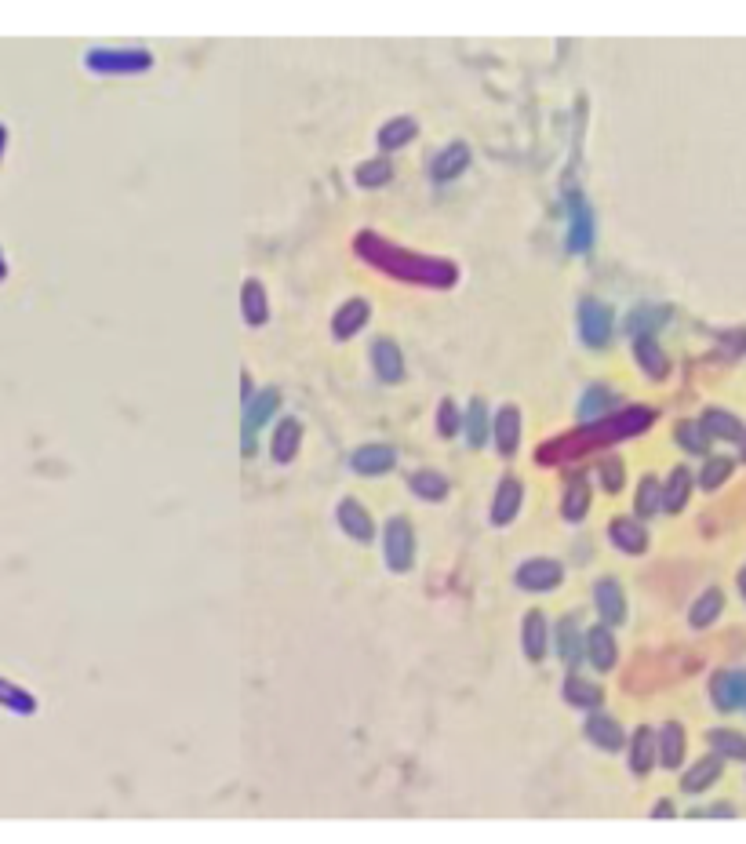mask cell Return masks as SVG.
<instances>
[{
	"instance_id": "14",
	"label": "cell",
	"mask_w": 746,
	"mask_h": 844,
	"mask_svg": "<svg viewBox=\"0 0 746 844\" xmlns=\"http://www.w3.org/2000/svg\"><path fill=\"white\" fill-rule=\"evenodd\" d=\"M586 663L594 666L597 674H608V670H615V659H619V648H615V637H612V626H594V630L586 633Z\"/></svg>"
},
{
	"instance_id": "18",
	"label": "cell",
	"mask_w": 746,
	"mask_h": 844,
	"mask_svg": "<svg viewBox=\"0 0 746 844\" xmlns=\"http://www.w3.org/2000/svg\"><path fill=\"white\" fill-rule=\"evenodd\" d=\"M546 644H550V623H546V612L532 608V612L525 615V626H521V648H525L528 663H543Z\"/></svg>"
},
{
	"instance_id": "9",
	"label": "cell",
	"mask_w": 746,
	"mask_h": 844,
	"mask_svg": "<svg viewBox=\"0 0 746 844\" xmlns=\"http://www.w3.org/2000/svg\"><path fill=\"white\" fill-rule=\"evenodd\" d=\"M623 408V401H619V393L612 390V386H590V390L579 397V408H575V415H579V422L583 426H590V422L597 419H608V415H615Z\"/></svg>"
},
{
	"instance_id": "52",
	"label": "cell",
	"mask_w": 746,
	"mask_h": 844,
	"mask_svg": "<svg viewBox=\"0 0 746 844\" xmlns=\"http://www.w3.org/2000/svg\"><path fill=\"white\" fill-rule=\"evenodd\" d=\"M8 277V262H4V255H0V281Z\"/></svg>"
},
{
	"instance_id": "25",
	"label": "cell",
	"mask_w": 746,
	"mask_h": 844,
	"mask_svg": "<svg viewBox=\"0 0 746 844\" xmlns=\"http://www.w3.org/2000/svg\"><path fill=\"white\" fill-rule=\"evenodd\" d=\"M674 317L670 306H634L630 317H626V335L630 339H641V335H656L666 321Z\"/></svg>"
},
{
	"instance_id": "51",
	"label": "cell",
	"mask_w": 746,
	"mask_h": 844,
	"mask_svg": "<svg viewBox=\"0 0 746 844\" xmlns=\"http://www.w3.org/2000/svg\"><path fill=\"white\" fill-rule=\"evenodd\" d=\"M739 455H743V463H746V430H743V437H739Z\"/></svg>"
},
{
	"instance_id": "20",
	"label": "cell",
	"mask_w": 746,
	"mask_h": 844,
	"mask_svg": "<svg viewBox=\"0 0 746 844\" xmlns=\"http://www.w3.org/2000/svg\"><path fill=\"white\" fill-rule=\"evenodd\" d=\"M466 168H470V146H466V142H448L434 161H430V175H434V182L459 179Z\"/></svg>"
},
{
	"instance_id": "2",
	"label": "cell",
	"mask_w": 746,
	"mask_h": 844,
	"mask_svg": "<svg viewBox=\"0 0 746 844\" xmlns=\"http://www.w3.org/2000/svg\"><path fill=\"white\" fill-rule=\"evenodd\" d=\"M91 73H113V77H135L153 70V51L146 48H91L84 55Z\"/></svg>"
},
{
	"instance_id": "21",
	"label": "cell",
	"mask_w": 746,
	"mask_h": 844,
	"mask_svg": "<svg viewBox=\"0 0 746 844\" xmlns=\"http://www.w3.org/2000/svg\"><path fill=\"white\" fill-rule=\"evenodd\" d=\"M721 772H725V757L721 754L699 757V761L681 775V790H685V794H703V790H710V786L721 779Z\"/></svg>"
},
{
	"instance_id": "45",
	"label": "cell",
	"mask_w": 746,
	"mask_h": 844,
	"mask_svg": "<svg viewBox=\"0 0 746 844\" xmlns=\"http://www.w3.org/2000/svg\"><path fill=\"white\" fill-rule=\"evenodd\" d=\"M463 430V419H459V408H455L452 397H444L441 408H437V433L441 437H455V433Z\"/></svg>"
},
{
	"instance_id": "16",
	"label": "cell",
	"mask_w": 746,
	"mask_h": 844,
	"mask_svg": "<svg viewBox=\"0 0 746 844\" xmlns=\"http://www.w3.org/2000/svg\"><path fill=\"white\" fill-rule=\"evenodd\" d=\"M372 368H375V375L386 382V386L401 382L404 379V353H401V346H397L394 339H375L372 342Z\"/></svg>"
},
{
	"instance_id": "12",
	"label": "cell",
	"mask_w": 746,
	"mask_h": 844,
	"mask_svg": "<svg viewBox=\"0 0 746 844\" xmlns=\"http://www.w3.org/2000/svg\"><path fill=\"white\" fill-rule=\"evenodd\" d=\"M492 441L506 459L517 455V444H521V412H517V404H503L492 415Z\"/></svg>"
},
{
	"instance_id": "46",
	"label": "cell",
	"mask_w": 746,
	"mask_h": 844,
	"mask_svg": "<svg viewBox=\"0 0 746 844\" xmlns=\"http://www.w3.org/2000/svg\"><path fill=\"white\" fill-rule=\"evenodd\" d=\"M728 688H732V706H736V710H746V666L728 670Z\"/></svg>"
},
{
	"instance_id": "37",
	"label": "cell",
	"mask_w": 746,
	"mask_h": 844,
	"mask_svg": "<svg viewBox=\"0 0 746 844\" xmlns=\"http://www.w3.org/2000/svg\"><path fill=\"white\" fill-rule=\"evenodd\" d=\"M561 513H565V521H583L586 513H590V484H586V477H572L568 481Z\"/></svg>"
},
{
	"instance_id": "26",
	"label": "cell",
	"mask_w": 746,
	"mask_h": 844,
	"mask_svg": "<svg viewBox=\"0 0 746 844\" xmlns=\"http://www.w3.org/2000/svg\"><path fill=\"white\" fill-rule=\"evenodd\" d=\"M368 317H372V306H368L364 299L343 302V310L332 317V335H335V339H353V335H357L364 324H368Z\"/></svg>"
},
{
	"instance_id": "8",
	"label": "cell",
	"mask_w": 746,
	"mask_h": 844,
	"mask_svg": "<svg viewBox=\"0 0 746 844\" xmlns=\"http://www.w3.org/2000/svg\"><path fill=\"white\" fill-rule=\"evenodd\" d=\"M521 503H525V481H521V477H510V473H506L503 481H499V488H495L492 510H488V517H492L495 528H506L510 521H517V513H521Z\"/></svg>"
},
{
	"instance_id": "10",
	"label": "cell",
	"mask_w": 746,
	"mask_h": 844,
	"mask_svg": "<svg viewBox=\"0 0 746 844\" xmlns=\"http://www.w3.org/2000/svg\"><path fill=\"white\" fill-rule=\"evenodd\" d=\"M594 608L601 615L605 626H623L626 623V593L615 579H597L594 583Z\"/></svg>"
},
{
	"instance_id": "36",
	"label": "cell",
	"mask_w": 746,
	"mask_h": 844,
	"mask_svg": "<svg viewBox=\"0 0 746 844\" xmlns=\"http://www.w3.org/2000/svg\"><path fill=\"white\" fill-rule=\"evenodd\" d=\"M663 510V484H659V477H641V488H637L634 495V513L637 521H645V517H656V513Z\"/></svg>"
},
{
	"instance_id": "15",
	"label": "cell",
	"mask_w": 746,
	"mask_h": 844,
	"mask_svg": "<svg viewBox=\"0 0 746 844\" xmlns=\"http://www.w3.org/2000/svg\"><path fill=\"white\" fill-rule=\"evenodd\" d=\"M586 739L594 746H601V750H608V754H619L626 746V732L619 728V721L608 714H601V710H590V717H586Z\"/></svg>"
},
{
	"instance_id": "11",
	"label": "cell",
	"mask_w": 746,
	"mask_h": 844,
	"mask_svg": "<svg viewBox=\"0 0 746 844\" xmlns=\"http://www.w3.org/2000/svg\"><path fill=\"white\" fill-rule=\"evenodd\" d=\"M335 521H339V528L350 535L353 543H372V539H375L372 513L364 510L357 499H343V503L335 506Z\"/></svg>"
},
{
	"instance_id": "19",
	"label": "cell",
	"mask_w": 746,
	"mask_h": 844,
	"mask_svg": "<svg viewBox=\"0 0 746 844\" xmlns=\"http://www.w3.org/2000/svg\"><path fill=\"white\" fill-rule=\"evenodd\" d=\"M557 655H561V663H565L568 670H575V666L586 659V644H583V630H579V615H565V619L557 623Z\"/></svg>"
},
{
	"instance_id": "32",
	"label": "cell",
	"mask_w": 746,
	"mask_h": 844,
	"mask_svg": "<svg viewBox=\"0 0 746 844\" xmlns=\"http://www.w3.org/2000/svg\"><path fill=\"white\" fill-rule=\"evenodd\" d=\"M721 612H725V593L717 590V586H710V590L692 604V612H688V626H692V630H706V626L717 623V615Z\"/></svg>"
},
{
	"instance_id": "50",
	"label": "cell",
	"mask_w": 746,
	"mask_h": 844,
	"mask_svg": "<svg viewBox=\"0 0 746 844\" xmlns=\"http://www.w3.org/2000/svg\"><path fill=\"white\" fill-rule=\"evenodd\" d=\"M739 593H743V601H746V568L739 572Z\"/></svg>"
},
{
	"instance_id": "44",
	"label": "cell",
	"mask_w": 746,
	"mask_h": 844,
	"mask_svg": "<svg viewBox=\"0 0 746 844\" xmlns=\"http://www.w3.org/2000/svg\"><path fill=\"white\" fill-rule=\"evenodd\" d=\"M597 477H601V484H605V492H623V481H626V470H623V459L619 455H608L605 463H601V470H597Z\"/></svg>"
},
{
	"instance_id": "34",
	"label": "cell",
	"mask_w": 746,
	"mask_h": 844,
	"mask_svg": "<svg viewBox=\"0 0 746 844\" xmlns=\"http://www.w3.org/2000/svg\"><path fill=\"white\" fill-rule=\"evenodd\" d=\"M706 743L714 746V754L728 757V761L746 764V735L743 732H732V728H710V732H706Z\"/></svg>"
},
{
	"instance_id": "24",
	"label": "cell",
	"mask_w": 746,
	"mask_h": 844,
	"mask_svg": "<svg viewBox=\"0 0 746 844\" xmlns=\"http://www.w3.org/2000/svg\"><path fill=\"white\" fill-rule=\"evenodd\" d=\"M630 342H634V357L648 379H666V375H670V361H666V353L656 342V335H641V339H630Z\"/></svg>"
},
{
	"instance_id": "1",
	"label": "cell",
	"mask_w": 746,
	"mask_h": 844,
	"mask_svg": "<svg viewBox=\"0 0 746 844\" xmlns=\"http://www.w3.org/2000/svg\"><path fill=\"white\" fill-rule=\"evenodd\" d=\"M368 241L375 244L372 252H364L368 259H375V266H383V270L397 273V277H408V281H423V284H452L455 281V270L448 266V262H434V259H412V255H404L401 248H386V244H379V237H368Z\"/></svg>"
},
{
	"instance_id": "41",
	"label": "cell",
	"mask_w": 746,
	"mask_h": 844,
	"mask_svg": "<svg viewBox=\"0 0 746 844\" xmlns=\"http://www.w3.org/2000/svg\"><path fill=\"white\" fill-rule=\"evenodd\" d=\"M728 473H732V459H725V455H710V459H706V466L699 470L696 481H699V488H703V492H717V488L728 481Z\"/></svg>"
},
{
	"instance_id": "35",
	"label": "cell",
	"mask_w": 746,
	"mask_h": 844,
	"mask_svg": "<svg viewBox=\"0 0 746 844\" xmlns=\"http://www.w3.org/2000/svg\"><path fill=\"white\" fill-rule=\"evenodd\" d=\"M415 135H419V121H415V117H394V121H386L383 128H379V146H383V150H401V146H408Z\"/></svg>"
},
{
	"instance_id": "33",
	"label": "cell",
	"mask_w": 746,
	"mask_h": 844,
	"mask_svg": "<svg viewBox=\"0 0 746 844\" xmlns=\"http://www.w3.org/2000/svg\"><path fill=\"white\" fill-rule=\"evenodd\" d=\"M688 492H692V473H688L685 466H674V470H670V481L663 484V510L681 513L688 503Z\"/></svg>"
},
{
	"instance_id": "6",
	"label": "cell",
	"mask_w": 746,
	"mask_h": 844,
	"mask_svg": "<svg viewBox=\"0 0 746 844\" xmlns=\"http://www.w3.org/2000/svg\"><path fill=\"white\" fill-rule=\"evenodd\" d=\"M514 583L528 593L557 590V586L565 583V568H561V561H554V557H528V561L517 568Z\"/></svg>"
},
{
	"instance_id": "42",
	"label": "cell",
	"mask_w": 746,
	"mask_h": 844,
	"mask_svg": "<svg viewBox=\"0 0 746 844\" xmlns=\"http://www.w3.org/2000/svg\"><path fill=\"white\" fill-rule=\"evenodd\" d=\"M674 437H677V444H681L685 452H692V455H706V452H710V437L703 433V426H699V422H677Z\"/></svg>"
},
{
	"instance_id": "3",
	"label": "cell",
	"mask_w": 746,
	"mask_h": 844,
	"mask_svg": "<svg viewBox=\"0 0 746 844\" xmlns=\"http://www.w3.org/2000/svg\"><path fill=\"white\" fill-rule=\"evenodd\" d=\"M594 237H597L594 208L586 204L583 193H568V252L590 255L594 252Z\"/></svg>"
},
{
	"instance_id": "4",
	"label": "cell",
	"mask_w": 746,
	"mask_h": 844,
	"mask_svg": "<svg viewBox=\"0 0 746 844\" xmlns=\"http://www.w3.org/2000/svg\"><path fill=\"white\" fill-rule=\"evenodd\" d=\"M383 553L390 572H412L415 564V532L408 517H390L383 528Z\"/></svg>"
},
{
	"instance_id": "39",
	"label": "cell",
	"mask_w": 746,
	"mask_h": 844,
	"mask_svg": "<svg viewBox=\"0 0 746 844\" xmlns=\"http://www.w3.org/2000/svg\"><path fill=\"white\" fill-rule=\"evenodd\" d=\"M0 706L11 710V714H19V717L37 714V699H33L22 684H11V681H4V677H0Z\"/></svg>"
},
{
	"instance_id": "30",
	"label": "cell",
	"mask_w": 746,
	"mask_h": 844,
	"mask_svg": "<svg viewBox=\"0 0 746 844\" xmlns=\"http://www.w3.org/2000/svg\"><path fill=\"white\" fill-rule=\"evenodd\" d=\"M241 317L248 328H263L270 321V306H266V288L259 281H244L241 288Z\"/></svg>"
},
{
	"instance_id": "28",
	"label": "cell",
	"mask_w": 746,
	"mask_h": 844,
	"mask_svg": "<svg viewBox=\"0 0 746 844\" xmlns=\"http://www.w3.org/2000/svg\"><path fill=\"white\" fill-rule=\"evenodd\" d=\"M561 695H565V703L575 706V710H601V706H605V692H601V684L583 681V677H575V674L565 681Z\"/></svg>"
},
{
	"instance_id": "29",
	"label": "cell",
	"mask_w": 746,
	"mask_h": 844,
	"mask_svg": "<svg viewBox=\"0 0 746 844\" xmlns=\"http://www.w3.org/2000/svg\"><path fill=\"white\" fill-rule=\"evenodd\" d=\"M699 426H703V433L710 441H714V437L717 441H739V437H743V422H739L732 412H725V408H706Z\"/></svg>"
},
{
	"instance_id": "7",
	"label": "cell",
	"mask_w": 746,
	"mask_h": 844,
	"mask_svg": "<svg viewBox=\"0 0 746 844\" xmlns=\"http://www.w3.org/2000/svg\"><path fill=\"white\" fill-rule=\"evenodd\" d=\"M273 412H277V390H263L244 401V430H241L244 455H255V437L270 422Z\"/></svg>"
},
{
	"instance_id": "40",
	"label": "cell",
	"mask_w": 746,
	"mask_h": 844,
	"mask_svg": "<svg viewBox=\"0 0 746 844\" xmlns=\"http://www.w3.org/2000/svg\"><path fill=\"white\" fill-rule=\"evenodd\" d=\"M357 186L361 190H379V186H386V182L394 179V164L386 161V157H372V161H364L361 168H357Z\"/></svg>"
},
{
	"instance_id": "47",
	"label": "cell",
	"mask_w": 746,
	"mask_h": 844,
	"mask_svg": "<svg viewBox=\"0 0 746 844\" xmlns=\"http://www.w3.org/2000/svg\"><path fill=\"white\" fill-rule=\"evenodd\" d=\"M696 819H703V815H736V808L732 804H714V808H696Z\"/></svg>"
},
{
	"instance_id": "5",
	"label": "cell",
	"mask_w": 746,
	"mask_h": 844,
	"mask_svg": "<svg viewBox=\"0 0 746 844\" xmlns=\"http://www.w3.org/2000/svg\"><path fill=\"white\" fill-rule=\"evenodd\" d=\"M612 328H615V313L608 302L601 299H583L579 302V335L590 350H605L612 342Z\"/></svg>"
},
{
	"instance_id": "49",
	"label": "cell",
	"mask_w": 746,
	"mask_h": 844,
	"mask_svg": "<svg viewBox=\"0 0 746 844\" xmlns=\"http://www.w3.org/2000/svg\"><path fill=\"white\" fill-rule=\"evenodd\" d=\"M4 150H8V128L0 124V161H4Z\"/></svg>"
},
{
	"instance_id": "27",
	"label": "cell",
	"mask_w": 746,
	"mask_h": 844,
	"mask_svg": "<svg viewBox=\"0 0 746 844\" xmlns=\"http://www.w3.org/2000/svg\"><path fill=\"white\" fill-rule=\"evenodd\" d=\"M463 433H466V444H470V448H484V444H488V433H492V415H488V404H484L481 397H474V401L466 404Z\"/></svg>"
},
{
	"instance_id": "43",
	"label": "cell",
	"mask_w": 746,
	"mask_h": 844,
	"mask_svg": "<svg viewBox=\"0 0 746 844\" xmlns=\"http://www.w3.org/2000/svg\"><path fill=\"white\" fill-rule=\"evenodd\" d=\"M710 703H714L721 714H736V706H732V688H728V670H717V674L710 677Z\"/></svg>"
},
{
	"instance_id": "13",
	"label": "cell",
	"mask_w": 746,
	"mask_h": 844,
	"mask_svg": "<svg viewBox=\"0 0 746 844\" xmlns=\"http://www.w3.org/2000/svg\"><path fill=\"white\" fill-rule=\"evenodd\" d=\"M350 466L361 477H383V473H390L397 466V452L390 444H364V448H357L350 455Z\"/></svg>"
},
{
	"instance_id": "38",
	"label": "cell",
	"mask_w": 746,
	"mask_h": 844,
	"mask_svg": "<svg viewBox=\"0 0 746 844\" xmlns=\"http://www.w3.org/2000/svg\"><path fill=\"white\" fill-rule=\"evenodd\" d=\"M408 488H412L419 499H426V503H441V499H448V481H444L437 470H419L408 477Z\"/></svg>"
},
{
	"instance_id": "23",
	"label": "cell",
	"mask_w": 746,
	"mask_h": 844,
	"mask_svg": "<svg viewBox=\"0 0 746 844\" xmlns=\"http://www.w3.org/2000/svg\"><path fill=\"white\" fill-rule=\"evenodd\" d=\"M299 444H303V422L299 419H281L277 422V430H273V463H292L295 455H299Z\"/></svg>"
},
{
	"instance_id": "17",
	"label": "cell",
	"mask_w": 746,
	"mask_h": 844,
	"mask_svg": "<svg viewBox=\"0 0 746 844\" xmlns=\"http://www.w3.org/2000/svg\"><path fill=\"white\" fill-rule=\"evenodd\" d=\"M656 761L670 772H677L685 764V728L677 721H666L656 732Z\"/></svg>"
},
{
	"instance_id": "31",
	"label": "cell",
	"mask_w": 746,
	"mask_h": 844,
	"mask_svg": "<svg viewBox=\"0 0 746 844\" xmlns=\"http://www.w3.org/2000/svg\"><path fill=\"white\" fill-rule=\"evenodd\" d=\"M652 764H656V732L648 724H641L634 732V739H630V772L648 775Z\"/></svg>"
},
{
	"instance_id": "48",
	"label": "cell",
	"mask_w": 746,
	"mask_h": 844,
	"mask_svg": "<svg viewBox=\"0 0 746 844\" xmlns=\"http://www.w3.org/2000/svg\"><path fill=\"white\" fill-rule=\"evenodd\" d=\"M652 815H656V819H666V815H674V804H656V808H652Z\"/></svg>"
},
{
	"instance_id": "22",
	"label": "cell",
	"mask_w": 746,
	"mask_h": 844,
	"mask_svg": "<svg viewBox=\"0 0 746 844\" xmlns=\"http://www.w3.org/2000/svg\"><path fill=\"white\" fill-rule=\"evenodd\" d=\"M608 539H612L615 550L634 553V557H641V553L648 550V532L641 528V521H634V517H615V521L608 524Z\"/></svg>"
}]
</instances>
